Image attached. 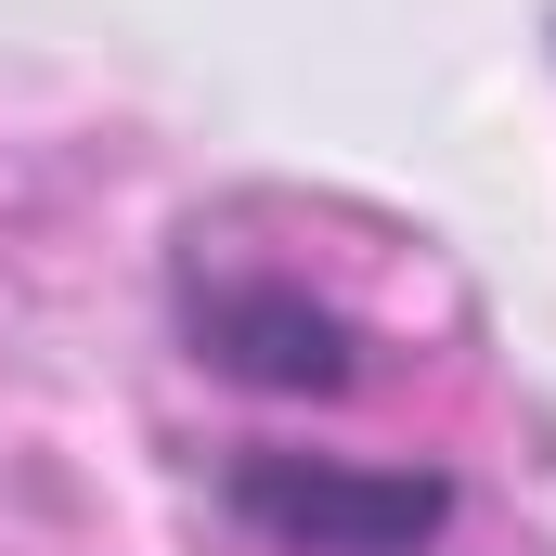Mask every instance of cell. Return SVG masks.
I'll use <instances>...</instances> for the list:
<instances>
[{
    "mask_svg": "<svg viewBox=\"0 0 556 556\" xmlns=\"http://www.w3.org/2000/svg\"><path fill=\"white\" fill-rule=\"evenodd\" d=\"M220 505L273 556H427L453 531L440 466H337V453H233Z\"/></svg>",
    "mask_w": 556,
    "mask_h": 556,
    "instance_id": "6da1fadb",
    "label": "cell"
},
{
    "mask_svg": "<svg viewBox=\"0 0 556 556\" xmlns=\"http://www.w3.org/2000/svg\"><path fill=\"white\" fill-rule=\"evenodd\" d=\"M181 337L207 376L273 389V402H337L363 376V324L337 298H311L298 273H194L181 285Z\"/></svg>",
    "mask_w": 556,
    "mask_h": 556,
    "instance_id": "7a4b0ae2",
    "label": "cell"
}]
</instances>
